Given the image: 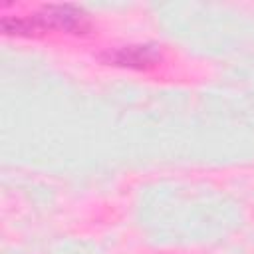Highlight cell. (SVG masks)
<instances>
[{"mask_svg": "<svg viewBox=\"0 0 254 254\" xmlns=\"http://www.w3.org/2000/svg\"><path fill=\"white\" fill-rule=\"evenodd\" d=\"M0 26L4 34L16 36H42L48 30L87 34L91 30V18L75 4H48L30 16H4Z\"/></svg>", "mask_w": 254, "mask_h": 254, "instance_id": "6da1fadb", "label": "cell"}, {"mask_svg": "<svg viewBox=\"0 0 254 254\" xmlns=\"http://www.w3.org/2000/svg\"><path fill=\"white\" fill-rule=\"evenodd\" d=\"M109 65L133 67V69H149L161 62V50L153 44H133L123 48L107 50L99 56Z\"/></svg>", "mask_w": 254, "mask_h": 254, "instance_id": "7a4b0ae2", "label": "cell"}]
</instances>
